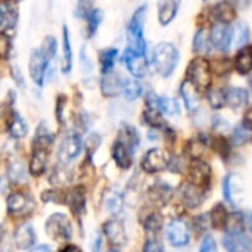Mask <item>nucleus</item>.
Masks as SVG:
<instances>
[{"instance_id": "1", "label": "nucleus", "mask_w": 252, "mask_h": 252, "mask_svg": "<svg viewBox=\"0 0 252 252\" xmlns=\"http://www.w3.org/2000/svg\"><path fill=\"white\" fill-rule=\"evenodd\" d=\"M139 145V133L131 126H123L112 146V158L121 170H128L133 165V155Z\"/></svg>"}, {"instance_id": "2", "label": "nucleus", "mask_w": 252, "mask_h": 252, "mask_svg": "<svg viewBox=\"0 0 252 252\" xmlns=\"http://www.w3.org/2000/svg\"><path fill=\"white\" fill-rule=\"evenodd\" d=\"M179 63V50L173 43L161 41L152 50V65L162 77H170Z\"/></svg>"}, {"instance_id": "3", "label": "nucleus", "mask_w": 252, "mask_h": 252, "mask_svg": "<svg viewBox=\"0 0 252 252\" xmlns=\"http://www.w3.org/2000/svg\"><path fill=\"white\" fill-rule=\"evenodd\" d=\"M146 6H142L139 7L130 22H128V28H127V32H128V47L140 52V53H145L146 50V41H145V21H146Z\"/></svg>"}, {"instance_id": "4", "label": "nucleus", "mask_w": 252, "mask_h": 252, "mask_svg": "<svg viewBox=\"0 0 252 252\" xmlns=\"http://www.w3.org/2000/svg\"><path fill=\"white\" fill-rule=\"evenodd\" d=\"M46 233L55 242H69L72 238V226L65 214H52L46 221Z\"/></svg>"}, {"instance_id": "5", "label": "nucleus", "mask_w": 252, "mask_h": 252, "mask_svg": "<svg viewBox=\"0 0 252 252\" xmlns=\"http://www.w3.org/2000/svg\"><path fill=\"white\" fill-rule=\"evenodd\" d=\"M211 63L204 58H195L188 66V80L198 89H207L211 84Z\"/></svg>"}, {"instance_id": "6", "label": "nucleus", "mask_w": 252, "mask_h": 252, "mask_svg": "<svg viewBox=\"0 0 252 252\" xmlns=\"http://www.w3.org/2000/svg\"><path fill=\"white\" fill-rule=\"evenodd\" d=\"M170 162H171V157L165 149L152 148L145 154V157L140 162V167L145 173L154 174V173L167 170L170 167Z\"/></svg>"}, {"instance_id": "7", "label": "nucleus", "mask_w": 252, "mask_h": 252, "mask_svg": "<svg viewBox=\"0 0 252 252\" xmlns=\"http://www.w3.org/2000/svg\"><path fill=\"white\" fill-rule=\"evenodd\" d=\"M6 207H7L9 216H12L15 219H22V217H28L30 214L34 213L35 202L30 195L16 192V193H12L7 196Z\"/></svg>"}, {"instance_id": "8", "label": "nucleus", "mask_w": 252, "mask_h": 252, "mask_svg": "<svg viewBox=\"0 0 252 252\" xmlns=\"http://www.w3.org/2000/svg\"><path fill=\"white\" fill-rule=\"evenodd\" d=\"M50 59L43 53L41 49H35L30 55V63H28V71L31 75V80L38 86H44V78H46V71L49 66Z\"/></svg>"}, {"instance_id": "9", "label": "nucleus", "mask_w": 252, "mask_h": 252, "mask_svg": "<svg viewBox=\"0 0 252 252\" xmlns=\"http://www.w3.org/2000/svg\"><path fill=\"white\" fill-rule=\"evenodd\" d=\"M81 151H83L81 137L78 134H68L62 140L58 149V162L69 165L72 161H75V158L81 154Z\"/></svg>"}, {"instance_id": "10", "label": "nucleus", "mask_w": 252, "mask_h": 252, "mask_svg": "<svg viewBox=\"0 0 252 252\" xmlns=\"http://www.w3.org/2000/svg\"><path fill=\"white\" fill-rule=\"evenodd\" d=\"M233 30L229 25V22H219L213 27L211 32H210V40L214 49H217L219 52H229L232 41H233Z\"/></svg>"}, {"instance_id": "11", "label": "nucleus", "mask_w": 252, "mask_h": 252, "mask_svg": "<svg viewBox=\"0 0 252 252\" xmlns=\"http://www.w3.org/2000/svg\"><path fill=\"white\" fill-rule=\"evenodd\" d=\"M167 239L173 247L182 248L190 242L189 224L182 219H174L167 226Z\"/></svg>"}, {"instance_id": "12", "label": "nucleus", "mask_w": 252, "mask_h": 252, "mask_svg": "<svg viewBox=\"0 0 252 252\" xmlns=\"http://www.w3.org/2000/svg\"><path fill=\"white\" fill-rule=\"evenodd\" d=\"M124 63L128 72L136 78H143L148 75V61L145 53H140L131 47H127L124 53Z\"/></svg>"}, {"instance_id": "13", "label": "nucleus", "mask_w": 252, "mask_h": 252, "mask_svg": "<svg viewBox=\"0 0 252 252\" xmlns=\"http://www.w3.org/2000/svg\"><path fill=\"white\" fill-rule=\"evenodd\" d=\"M179 195L180 199L183 201V204L189 208H196L199 207L204 199H205V188L188 180L185 182L180 189H179Z\"/></svg>"}, {"instance_id": "14", "label": "nucleus", "mask_w": 252, "mask_h": 252, "mask_svg": "<svg viewBox=\"0 0 252 252\" xmlns=\"http://www.w3.org/2000/svg\"><path fill=\"white\" fill-rule=\"evenodd\" d=\"M146 106L158 109L162 115H168V117L180 115L179 102L173 97H168V96H157L154 93H149L148 99H146Z\"/></svg>"}, {"instance_id": "15", "label": "nucleus", "mask_w": 252, "mask_h": 252, "mask_svg": "<svg viewBox=\"0 0 252 252\" xmlns=\"http://www.w3.org/2000/svg\"><path fill=\"white\" fill-rule=\"evenodd\" d=\"M223 247L230 252H248L252 251V241L242 230H227Z\"/></svg>"}, {"instance_id": "16", "label": "nucleus", "mask_w": 252, "mask_h": 252, "mask_svg": "<svg viewBox=\"0 0 252 252\" xmlns=\"http://www.w3.org/2000/svg\"><path fill=\"white\" fill-rule=\"evenodd\" d=\"M189 180L207 189L211 182V167L201 158H193L189 164Z\"/></svg>"}, {"instance_id": "17", "label": "nucleus", "mask_w": 252, "mask_h": 252, "mask_svg": "<svg viewBox=\"0 0 252 252\" xmlns=\"http://www.w3.org/2000/svg\"><path fill=\"white\" fill-rule=\"evenodd\" d=\"M173 195L174 189L170 185L164 182H157L148 190V201L155 207H165L171 201Z\"/></svg>"}, {"instance_id": "18", "label": "nucleus", "mask_w": 252, "mask_h": 252, "mask_svg": "<svg viewBox=\"0 0 252 252\" xmlns=\"http://www.w3.org/2000/svg\"><path fill=\"white\" fill-rule=\"evenodd\" d=\"M103 233L108 242L115 247L121 248L127 244V233L120 220H109L103 224Z\"/></svg>"}, {"instance_id": "19", "label": "nucleus", "mask_w": 252, "mask_h": 252, "mask_svg": "<svg viewBox=\"0 0 252 252\" xmlns=\"http://www.w3.org/2000/svg\"><path fill=\"white\" fill-rule=\"evenodd\" d=\"M242 192V180L238 174H227L223 182V196L232 205L238 207Z\"/></svg>"}, {"instance_id": "20", "label": "nucleus", "mask_w": 252, "mask_h": 252, "mask_svg": "<svg viewBox=\"0 0 252 252\" xmlns=\"http://www.w3.org/2000/svg\"><path fill=\"white\" fill-rule=\"evenodd\" d=\"M198 87L192 83V81H185L182 83L180 86V94L183 97V102H185V106L189 112L195 114L199 111V106H201V97H199V93H198Z\"/></svg>"}, {"instance_id": "21", "label": "nucleus", "mask_w": 252, "mask_h": 252, "mask_svg": "<svg viewBox=\"0 0 252 252\" xmlns=\"http://www.w3.org/2000/svg\"><path fill=\"white\" fill-rule=\"evenodd\" d=\"M47 154L49 148L41 146V145H34L32 143V155H31V162H30V173L35 177L41 176L46 171L47 165Z\"/></svg>"}, {"instance_id": "22", "label": "nucleus", "mask_w": 252, "mask_h": 252, "mask_svg": "<svg viewBox=\"0 0 252 252\" xmlns=\"http://www.w3.org/2000/svg\"><path fill=\"white\" fill-rule=\"evenodd\" d=\"M123 86H124V78L120 74H115L112 71L103 74L100 87H102V93L106 97H115L120 93H123Z\"/></svg>"}, {"instance_id": "23", "label": "nucleus", "mask_w": 252, "mask_h": 252, "mask_svg": "<svg viewBox=\"0 0 252 252\" xmlns=\"http://www.w3.org/2000/svg\"><path fill=\"white\" fill-rule=\"evenodd\" d=\"M15 244L19 250H30L37 241V235L31 224H22L15 230Z\"/></svg>"}, {"instance_id": "24", "label": "nucleus", "mask_w": 252, "mask_h": 252, "mask_svg": "<svg viewBox=\"0 0 252 252\" xmlns=\"http://www.w3.org/2000/svg\"><path fill=\"white\" fill-rule=\"evenodd\" d=\"M180 0H158V19L161 25H168L176 18Z\"/></svg>"}, {"instance_id": "25", "label": "nucleus", "mask_w": 252, "mask_h": 252, "mask_svg": "<svg viewBox=\"0 0 252 252\" xmlns=\"http://www.w3.org/2000/svg\"><path fill=\"white\" fill-rule=\"evenodd\" d=\"M18 21V10L10 3L3 1L0 7V24H1V32L9 35V30H13Z\"/></svg>"}, {"instance_id": "26", "label": "nucleus", "mask_w": 252, "mask_h": 252, "mask_svg": "<svg viewBox=\"0 0 252 252\" xmlns=\"http://www.w3.org/2000/svg\"><path fill=\"white\" fill-rule=\"evenodd\" d=\"M226 94V105L230 106L232 109H238L242 108L248 103L250 100V93L247 89L242 87H230L224 90Z\"/></svg>"}, {"instance_id": "27", "label": "nucleus", "mask_w": 252, "mask_h": 252, "mask_svg": "<svg viewBox=\"0 0 252 252\" xmlns=\"http://www.w3.org/2000/svg\"><path fill=\"white\" fill-rule=\"evenodd\" d=\"M66 202L71 211L80 217L86 210V189L83 186H75L66 196Z\"/></svg>"}, {"instance_id": "28", "label": "nucleus", "mask_w": 252, "mask_h": 252, "mask_svg": "<svg viewBox=\"0 0 252 252\" xmlns=\"http://www.w3.org/2000/svg\"><path fill=\"white\" fill-rule=\"evenodd\" d=\"M6 124H7L9 134L13 139H22L28 133V124H27V121L18 112H15V111H10L9 120H7Z\"/></svg>"}, {"instance_id": "29", "label": "nucleus", "mask_w": 252, "mask_h": 252, "mask_svg": "<svg viewBox=\"0 0 252 252\" xmlns=\"http://www.w3.org/2000/svg\"><path fill=\"white\" fill-rule=\"evenodd\" d=\"M72 69V47H71V40H69V32L68 28L63 25L62 30V62H61V71L63 74L71 72Z\"/></svg>"}, {"instance_id": "30", "label": "nucleus", "mask_w": 252, "mask_h": 252, "mask_svg": "<svg viewBox=\"0 0 252 252\" xmlns=\"http://www.w3.org/2000/svg\"><path fill=\"white\" fill-rule=\"evenodd\" d=\"M213 15L219 22H230L236 16V6L229 1L216 3L213 7Z\"/></svg>"}, {"instance_id": "31", "label": "nucleus", "mask_w": 252, "mask_h": 252, "mask_svg": "<svg viewBox=\"0 0 252 252\" xmlns=\"http://www.w3.org/2000/svg\"><path fill=\"white\" fill-rule=\"evenodd\" d=\"M235 68L239 74H248L252 69V47L244 46L235 58Z\"/></svg>"}, {"instance_id": "32", "label": "nucleus", "mask_w": 252, "mask_h": 252, "mask_svg": "<svg viewBox=\"0 0 252 252\" xmlns=\"http://www.w3.org/2000/svg\"><path fill=\"white\" fill-rule=\"evenodd\" d=\"M71 179H72V171L68 168L66 164H61V162L53 168V171L49 176L50 185L58 186V188L63 186V185H68L71 182Z\"/></svg>"}, {"instance_id": "33", "label": "nucleus", "mask_w": 252, "mask_h": 252, "mask_svg": "<svg viewBox=\"0 0 252 252\" xmlns=\"http://www.w3.org/2000/svg\"><path fill=\"white\" fill-rule=\"evenodd\" d=\"M7 176L10 183L19 185V183H25L28 179V171L25 168V164L19 159H13L9 164V170H7Z\"/></svg>"}, {"instance_id": "34", "label": "nucleus", "mask_w": 252, "mask_h": 252, "mask_svg": "<svg viewBox=\"0 0 252 252\" xmlns=\"http://www.w3.org/2000/svg\"><path fill=\"white\" fill-rule=\"evenodd\" d=\"M229 213L226 210V207L223 204H217L213 210H211V214H210V219H211V226L216 229V230H223L227 227V223H229Z\"/></svg>"}, {"instance_id": "35", "label": "nucleus", "mask_w": 252, "mask_h": 252, "mask_svg": "<svg viewBox=\"0 0 252 252\" xmlns=\"http://www.w3.org/2000/svg\"><path fill=\"white\" fill-rule=\"evenodd\" d=\"M105 207L108 210V213L111 214H120L124 208V198L120 192H117L115 189H111L106 195H105Z\"/></svg>"}, {"instance_id": "36", "label": "nucleus", "mask_w": 252, "mask_h": 252, "mask_svg": "<svg viewBox=\"0 0 252 252\" xmlns=\"http://www.w3.org/2000/svg\"><path fill=\"white\" fill-rule=\"evenodd\" d=\"M143 89L142 84L137 80L133 78H124V86H123V94L127 100H136L142 96Z\"/></svg>"}, {"instance_id": "37", "label": "nucleus", "mask_w": 252, "mask_h": 252, "mask_svg": "<svg viewBox=\"0 0 252 252\" xmlns=\"http://www.w3.org/2000/svg\"><path fill=\"white\" fill-rule=\"evenodd\" d=\"M84 16L87 21V37H93L97 32V28L103 19L102 10L100 9H90Z\"/></svg>"}, {"instance_id": "38", "label": "nucleus", "mask_w": 252, "mask_h": 252, "mask_svg": "<svg viewBox=\"0 0 252 252\" xmlns=\"http://www.w3.org/2000/svg\"><path fill=\"white\" fill-rule=\"evenodd\" d=\"M211 40L207 35V31L204 28L198 30V32L193 37V52L195 53H210L211 47Z\"/></svg>"}, {"instance_id": "39", "label": "nucleus", "mask_w": 252, "mask_h": 252, "mask_svg": "<svg viewBox=\"0 0 252 252\" xmlns=\"http://www.w3.org/2000/svg\"><path fill=\"white\" fill-rule=\"evenodd\" d=\"M233 32H235V38L233 40H235L236 47L241 49V47H244V46L248 44L251 32H250V25L247 22H244V21L238 22L236 27H235V30H233Z\"/></svg>"}, {"instance_id": "40", "label": "nucleus", "mask_w": 252, "mask_h": 252, "mask_svg": "<svg viewBox=\"0 0 252 252\" xmlns=\"http://www.w3.org/2000/svg\"><path fill=\"white\" fill-rule=\"evenodd\" d=\"M142 224H143V227H145L146 232L157 235V233H159V230L162 229L164 221H162V217H161L158 213H149V214L142 220Z\"/></svg>"}, {"instance_id": "41", "label": "nucleus", "mask_w": 252, "mask_h": 252, "mask_svg": "<svg viewBox=\"0 0 252 252\" xmlns=\"http://www.w3.org/2000/svg\"><path fill=\"white\" fill-rule=\"evenodd\" d=\"M53 134H52V131L49 130V127L44 124V123H41L38 127H37V131H35V137H34V145H41V146H47V148H50L52 146V143H53Z\"/></svg>"}, {"instance_id": "42", "label": "nucleus", "mask_w": 252, "mask_h": 252, "mask_svg": "<svg viewBox=\"0 0 252 252\" xmlns=\"http://www.w3.org/2000/svg\"><path fill=\"white\" fill-rule=\"evenodd\" d=\"M118 58V50L117 49H105L100 53V65H102V72L106 74L112 71L115 61Z\"/></svg>"}, {"instance_id": "43", "label": "nucleus", "mask_w": 252, "mask_h": 252, "mask_svg": "<svg viewBox=\"0 0 252 252\" xmlns=\"http://www.w3.org/2000/svg\"><path fill=\"white\" fill-rule=\"evenodd\" d=\"M207 146H208L207 139H205L204 136H198V137H195V139L190 140V143H189V146H188V154H189L192 158H199V157L205 152Z\"/></svg>"}, {"instance_id": "44", "label": "nucleus", "mask_w": 252, "mask_h": 252, "mask_svg": "<svg viewBox=\"0 0 252 252\" xmlns=\"http://www.w3.org/2000/svg\"><path fill=\"white\" fill-rule=\"evenodd\" d=\"M232 69V63L229 59H216L211 62V71L213 74H217V75H226L229 74Z\"/></svg>"}, {"instance_id": "45", "label": "nucleus", "mask_w": 252, "mask_h": 252, "mask_svg": "<svg viewBox=\"0 0 252 252\" xmlns=\"http://www.w3.org/2000/svg\"><path fill=\"white\" fill-rule=\"evenodd\" d=\"M208 99H210V103L213 108L216 109H220L226 105V94H224V90H216L213 89L210 93H208Z\"/></svg>"}, {"instance_id": "46", "label": "nucleus", "mask_w": 252, "mask_h": 252, "mask_svg": "<svg viewBox=\"0 0 252 252\" xmlns=\"http://www.w3.org/2000/svg\"><path fill=\"white\" fill-rule=\"evenodd\" d=\"M43 201L44 202H55V204H65L66 202V193L62 190H47L43 193Z\"/></svg>"}, {"instance_id": "47", "label": "nucleus", "mask_w": 252, "mask_h": 252, "mask_svg": "<svg viewBox=\"0 0 252 252\" xmlns=\"http://www.w3.org/2000/svg\"><path fill=\"white\" fill-rule=\"evenodd\" d=\"M100 142H102V139H100V136L97 133H94V134H92V136L87 137V140L84 143V149H86L87 158H92V155L97 151Z\"/></svg>"}, {"instance_id": "48", "label": "nucleus", "mask_w": 252, "mask_h": 252, "mask_svg": "<svg viewBox=\"0 0 252 252\" xmlns=\"http://www.w3.org/2000/svg\"><path fill=\"white\" fill-rule=\"evenodd\" d=\"M40 49L43 50V53H44L49 59H52V58L56 55V49H58V43H56L55 37H52V35L46 37Z\"/></svg>"}, {"instance_id": "49", "label": "nucleus", "mask_w": 252, "mask_h": 252, "mask_svg": "<svg viewBox=\"0 0 252 252\" xmlns=\"http://www.w3.org/2000/svg\"><path fill=\"white\" fill-rule=\"evenodd\" d=\"M213 148H214L223 158L227 157V155H229V151H230L229 143H227V140H226L224 137H216V139L213 140Z\"/></svg>"}, {"instance_id": "50", "label": "nucleus", "mask_w": 252, "mask_h": 252, "mask_svg": "<svg viewBox=\"0 0 252 252\" xmlns=\"http://www.w3.org/2000/svg\"><path fill=\"white\" fill-rule=\"evenodd\" d=\"M199 250L202 252H214L217 251V245H216V241L211 235H207L199 247Z\"/></svg>"}, {"instance_id": "51", "label": "nucleus", "mask_w": 252, "mask_h": 252, "mask_svg": "<svg viewBox=\"0 0 252 252\" xmlns=\"http://www.w3.org/2000/svg\"><path fill=\"white\" fill-rule=\"evenodd\" d=\"M208 224H211V219L207 217L205 214H202V216H198L195 219V224L193 226H195V229L198 232H205L208 229Z\"/></svg>"}, {"instance_id": "52", "label": "nucleus", "mask_w": 252, "mask_h": 252, "mask_svg": "<svg viewBox=\"0 0 252 252\" xmlns=\"http://www.w3.org/2000/svg\"><path fill=\"white\" fill-rule=\"evenodd\" d=\"M66 105V97L63 94H61L58 97V102H56V118L61 124H63V108Z\"/></svg>"}, {"instance_id": "53", "label": "nucleus", "mask_w": 252, "mask_h": 252, "mask_svg": "<svg viewBox=\"0 0 252 252\" xmlns=\"http://www.w3.org/2000/svg\"><path fill=\"white\" fill-rule=\"evenodd\" d=\"M0 44H1V58H3V59H6V58H7V55H9V52H10V49H12V43H10V38H9V35H7V34L1 32Z\"/></svg>"}, {"instance_id": "54", "label": "nucleus", "mask_w": 252, "mask_h": 252, "mask_svg": "<svg viewBox=\"0 0 252 252\" xmlns=\"http://www.w3.org/2000/svg\"><path fill=\"white\" fill-rule=\"evenodd\" d=\"M247 130L248 128L245 126L235 130V142H236V145H241V143H244L248 139V131Z\"/></svg>"}, {"instance_id": "55", "label": "nucleus", "mask_w": 252, "mask_h": 252, "mask_svg": "<svg viewBox=\"0 0 252 252\" xmlns=\"http://www.w3.org/2000/svg\"><path fill=\"white\" fill-rule=\"evenodd\" d=\"M143 250H145V251H162L164 247H162L161 241H158L157 238H154V239H149V241L146 242V245L143 247Z\"/></svg>"}, {"instance_id": "56", "label": "nucleus", "mask_w": 252, "mask_h": 252, "mask_svg": "<svg viewBox=\"0 0 252 252\" xmlns=\"http://www.w3.org/2000/svg\"><path fill=\"white\" fill-rule=\"evenodd\" d=\"M244 126L248 130H252V106L245 112V115H244Z\"/></svg>"}, {"instance_id": "57", "label": "nucleus", "mask_w": 252, "mask_h": 252, "mask_svg": "<svg viewBox=\"0 0 252 252\" xmlns=\"http://www.w3.org/2000/svg\"><path fill=\"white\" fill-rule=\"evenodd\" d=\"M89 3H90V0H78V12L80 13H83V15H86L87 13V6H89Z\"/></svg>"}, {"instance_id": "58", "label": "nucleus", "mask_w": 252, "mask_h": 252, "mask_svg": "<svg viewBox=\"0 0 252 252\" xmlns=\"http://www.w3.org/2000/svg\"><path fill=\"white\" fill-rule=\"evenodd\" d=\"M232 3L236 6V7H241V9H245L250 6L251 0H232Z\"/></svg>"}, {"instance_id": "59", "label": "nucleus", "mask_w": 252, "mask_h": 252, "mask_svg": "<svg viewBox=\"0 0 252 252\" xmlns=\"http://www.w3.org/2000/svg\"><path fill=\"white\" fill-rule=\"evenodd\" d=\"M34 251H50V247L47 245H41V247H35Z\"/></svg>"}, {"instance_id": "60", "label": "nucleus", "mask_w": 252, "mask_h": 252, "mask_svg": "<svg viewBox=\"0 0 252 252\" xmlns=\"http://www.w3.org/2000/svg\"><path fill=\"white\" fill-rule=\"evenodd\" d=\"M248 226H250V230H251L252 233V211L251 214H250V217H248Z\"/></svg>"}, {"instance_id": "61", "label": "nucleus", "mask_w": 252, "mask_h": 252, "mask_svg": "<svg viewBox=\"0 0 252 252\" xmlns=\"http://www.w3.org/2000/svg\"><path fill=\"white\" fill-rule=\"evenodd\" d=\"M204 3H213V4H216L217 0H204Z\"/></svg>"}]
</instances>
